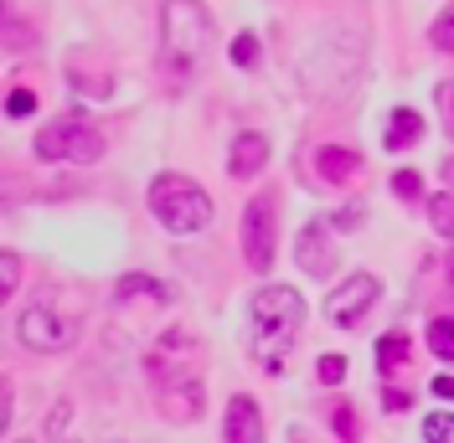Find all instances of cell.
I'll return each instance as SVG.
<instances>
[{
	"instance_id": "cell-1",
	"label": "cell",
	"mask_w": 454,
	"mask_h": 443,
	"mask_svg": "<svg viewBox=\"0 0 454 443\" xmlns=\"http://www.w3.org/2000/svg\"><path fill=\"white\" fill-rule=\"evenodd\" d=\"M300 325H305V299L289 284H269L254 294V356L263 371H284Z\"/></svg>"
},
{
	"instance_id": "cell-2",
	"label": "cell",
	"mask_w": 454,
	"mask_h": 443,
	"mask_svg": "<svg viewBox=\"0 0 454 443\" xmlns=\"http://www.w3.org/2000/svg\"><path fill=\"white\" fill-rule=\"evenodd\" d=\"M160 27H166V62L170 67H192L207 57L212 47V11L201 0H166L160 11Z\"/></svg>"
},
{
	"instance_id": "cell-3",
	"label": "cell",
	"mask_w": 454,
	"mask_h": 443,
	"mask_svg": "<svg viewBox=\"0 0 454 443\" xmlns=\"http://www.w3.org/2000/svg\"><path fill=\"white\" fill-rule=\"evenodd\" d=\"M150 212L166 222L170 232H201L212 222V196L186 175H155L150 181Z\"/></svg>"
},
{
	"instance_id": "cell-4",
	"label": "cell",
	"mask_w": 454,
	"mask_h": 443,
	"mask_svg": "<svg viewBox=\"0 0 454 443\" xmlns=\"http://www.w3.org/2000/svg\"><path fill=\"white\" fill-rule=\"evenodd\" d=\"M274 232H279V206L274 196H254L248 212H243V258L254 274L274 268Z\"/></svg>"
},
{
	"instance_id": "cell-5",
	"label": "cell",
	"mask_w": 454,
	"mask_h": 443,
	"mask_svg": "<svg viewBox=\"0 0 454 443\" xmlns=\"http://www.w3.org/2000/svg\"><path fill=\"white\" fill-rule=\"evenodd\" d=\"M16 340L27 346V351H42V356H57V351H67L73 346V325L47 305H27L16 315Z\"/></svg>"
},
{
	"instance_id": "cell-6",
	"label": "cell",
	"mask_w": 454,
	"mask_h": 443,
	"mask_svg": "<svg viewBox=\"0 0 454 443\" xmlns=\"http://www.w3.org/2000/svg\"><path fill=\"white\" fill-rule=\"evenodd\" d=\"M377 294H382V284H377L372 274L346 278V284H336V289L325 294V320H331V325H340V330H351V325H356V320L377 305Z\"/></svg>"
},
{
	"instance_id": "cell-7",
	"label": "cell",
	"mask_w": 454,
	"mask_h": 443,
	"mask_svg": "<svg viewBox=\"0 0 454 443\" xmlns=\"http://www.w3.org/2000/svg\"><path fill=\"white\" fill-rule=\"evenodd\" d=\"M192 351H197V340H192L186 330H170L166 340L150 351V377L160 382V392L176 387V382H192V371H186L192 361H176V356H192Z\"/></svg>"
},
{
	"instance_id": "cell-8",
	"label": "cell",
	"mask_w": 454,
	"mask_h": 443,
	"mask_svg": "<svg viewBox=\"0 0 454 443\" xmlns=\"http://www.w3.org/2000/svg\"><path fill=\"white\" fill-rule=\"evenodd\" d=\"M294 258H300V268L315 278H331L336 274V243H331V227L325 222H310L305 232H300V248H294Z\"/></svg>"
},
{
	"instance_id": "cell-9",
	"label": "cell",
	"mask_w": 454,
	"mask_h": 443,
	"mask_svg": "<svg viewBox=\"0 0 454 443\" xmlns=\"http://www.w3.org/2000/svg\"><path fill=\"white\" fill-rule=\"evenodd\" d=\"M223 439L227 443H263V413L254 397H232L223 417Z\"/></svg>"
},
{
	"instance_id": "cell-10",
	"label": "cell",
	"mask_w": 454,
	"mask_h": 443,
	"mask_svg": "<svg viewBox=\"0 0 454 443\" xmlns=\"http://www.w3.org/2000/svg\"><path fill=\"white\" fill-rule=\"evenodd\" d=\"M269 160V139L263 135H238L232 139V155H227V170L238 175V181H254L258 170Z\"/></svg>"
},
{
	"instance_id": "cell-11",
	"label": "cell",
	"mask_w": 454,
	"mask_h": 443,
	"mask_svg": "<svg viewBox=\"0 0 454 443\" xmlns=\"http://www.w3.org/2000/svg\"><path fill=\"white\" fill-rule=\"evenodd\" d=\"M98 155H104V139H98V135H93V129L83 124V113H73V119H67V160H78V166H93Z\"/></svg>"
},
{
	"instance_id": "cell-12",
	"label": "cell",
	"mask_w": 454,
	"mask_h": 443,
	"mask_svg": "<svg viewBox=\"0 0 454 443\" xmlns=\"http://www.w3.org/2000/svg\"><path fill=\"white\" fill-rule=\"evenodd\" d=\"M114 299H119V305H129V299H155V305H166V299H170V289L160 284V278L124 274L119 284H114Z\"/></svg>"
},
{
	"instance_id": "cell-13",
	"label": "cell",
	"mask_w": 454,
	"mask_h": 443,
	"mask_svg": "<svg viewBox=\"0 0 454 443\" xmlns=\"http://www.w3.org/2000/svg\"><path fill=\"white\" fill-rule=\"evenodd\" d=\"M160 397H166V417H176V423L201 417V382H176V387H166Z\"/></svg>"
},
{
	"instance_id": "cell-14",
	"label": "cell",
	"mask_w": 454,
	"mask_h": 443,
	"mask_svg": "<svg viewBox=\"0 0 454 443\" xmlns=\"http://www.w3.org/2000/svg\"><path fill=\"white\" fill-rule=\"evenodd\" d=\"M315 170L325 175V181H351L356 175V155L351 150H340V144H325V150H315Z\"/></svg>"
},
{
	"instance_id": "cell-15",
	"label": "cell",
	"mask_w": 454,
	"mask_h": 443,
	"mask_svg": "<svg viewBox=\"0 0 454 443\" xmlns=\"http://www.w3.org/2000/svg\"><path fill=\"white\" fill-rule=\"evenodd\" d=\"M419 135H424V119L413 109H397L393 124H387V135H382V144L387 150H408V144H419Z\"/></svg>"
},
{
	"instance_id": "cell-16",
	"label": "cell",
	"mask_w": 454,
	"mask_h": 443,
	"mask_svg": "<svg viewBox=\"0 0 454 443\" xmlns=\"http://www.w3.org/2000/svg\"><path fill=\"white\" fill-rule=\"evenodd\" d=\"M408 351H413V346H408V335H382V340H377V371H382V377L397 371V366L408 361Z\"/></svg>"
},
{
	"instance_id": "cell-17",
	"label": "cell",
	"mask_w": 454,
	"mask_h": 443,
	"mask_svg": "<svg viewBox=\"0 0 454 443\" xmlns=\"http://www.w3.org/2000/svg\"><path fill=\"white\" fill-rule=\"evenodd\" d=\"M428 222H434V232H439V237H454V196L450 191L428 196Z\"/></svg>"
},
{
	"instance_id": "cell-18",
	"label": "cell",
	"mask_w": 454,
	"mask_h": 443,
	"mask_svg": "<svg viewBox=\"0 0 454 443\" xmlns=\"http://www.w3.org/2000/svg\"><path fill=\"white\" fill-rule=\"evenodd\" d=\"M428 346H434L439 361H454V315H444V320L428 325Z\"/></svg>"
},
{
	"instance_id": "cell-19",
	"label": "cell",
	"mask_w": 454,
	"mask_h": 443,
	"mask_svg": "<svg viewBox=\"0 0 454 443\" xmlns=\"http://www.w3.org/2000/svg\"><path fill=\"white\" fill-rule=\"evenodd\" d=\"M424 439H428V443H454V413L424 417Z\"/></svg>"
},
{
	"instance_id": "cell-20",
	"label": "cell",
	"mask_w": 454,
	"mask_h": 443,
	"mask_svg": "<svg viewBox=\"0 0 454 443\" xmlns=\"http://www.w3.org/2000/svg\"><path fill=\"white\" fill-rule=\"evenodd\" d=\"M331 423H336L340 443H356V439H362V428H356V413H351L346 402H336V408H331Z\"/></svg>"
},
{
	"instance_id": "cell-21",
	"label": "cell",
	"mask_w": 454,
	"mask_h": 443,
	"mask_svg": "<svg viewBox=\"0 0 454 443\" xmlns=\"http://www.w3.org/2000/svg\"><path fill=\"white\" fill-rule=\"evenodd\" d=\"M5 113H11V119L36 113V93H31V88H11V93H5Z\"/></svg>"
},
{
	"instance_id": "cell-22",
	"label": "cell",
	"mask_w": 454,
	"mask_h": 443,
	"mask_svg": "<svg viewBox=\"0 0 454 443\" xmlns=\"http://www.w3.org/2000/svg\"><path fill=\"white\" fill-rule=\"evenodd\" d=\"M428 36H434V47H439V52H454V11H444V16L428 27Z\"/></svg>"
},
{
	"instance_id": "cell-23",
	"label": "cell",
	"mask_w": 454,
	"mask_h": 443,
	"mask_svg": "<svg viewBox=\"0 0 454 443\" xmlns=\"http://www.w3.org/2000/svg\"><path fill=\"white\" fill-rule=\"evenodd\" d=\"M315 377H320L325 387H336V382H346V356H336V351H331V356H320V371H315Z\"/></svg>"
},
{
	"instance_id": "cell-24",
	"label": "cell",
	"mask_w": 454,
	"mask_h": 443,
	"mask_svg": "<svg viewBox=\"0 0 454 443\" xmlns=\"http://www.w3.org/2000/svg\"><path fill=\"white\" fill-rule=\"evenodd\" d=\"M393 191H397V196H408V201H413V196H424V181H419V170H397V175H393Z\"/></svg>"
},
{
	"instance_id": "cell-25",
	"label": "cell",
	"mask_w": 454,
	"mask_h": 443,
	"mask_svg": "<svg viewBox=\"0 0 454 443\" xmlns=\"http://www.w3.org/2000/svg\"><path fill=\"white\" fill-rule=\"evenodd\" d=\"M232 62H238V67H258V42L254 36H238V42H232Z\"/></svg>"
},
{
	"instance_id": "cell-26",
	"label": "cell",
	"mask_w": 454,
	"mask_h": 443,
	"mask_svg": "<svg viewBox=\"0 0 454 443\" xmlns=\"http://www.w3.org/2000/svg\"><path fill=\"white\" fill-rule=\"evenodd\" d=\"M439 119H444V129H450V139H454V78L439 83Z\"/></svg>"
},
{
	"instance_id": "cell-27",
	"label": "cell",
	"mask_w": 454,
	"mask_h": 443,
	"mask_svg": "<svg viewBox=\"0 0 454 443\" xmlns=\"http://www.w3.org/2000/svg\"><path fill=\"white\" fill-rule=\"evenodd\" d=\"M16 284H21V263H16V253H5V258H0V289L11 294Z\"/></svg>"
},
{
	"instance_id": "cell-28",
	"label": "cell",
	"mask_w": 454,
	"mask_h": 443,
	"mask_svg": "<svg viewBox=\"0 0 454 443\" xmlns=\"http://www.w3.org/2000/svg\"><path fill=\"white\" fill-rule=\"evenodd\" d=\"M67 423H73V408H67V402H57L52 423H47V428H52V439H62V433H67Z\"/></svg>"
},
{
	"instance_id": "cell-29",
	"label": "cell",
	"mask_w": 454,
	"mask_h": 443,
	"mask_svg": "<svg viewBox=\"0 0 454 443\" xmlns=\"http://www.w3.org/2000/svg\"><path fill=\"white\" fill-rule=\"evenodd\" d=\"M434 397H444V402H454V377H434Z\"/></svg>"
},
{
	"instance_id": "cell-30",
	"label": "cell",
	"mask_w": 454,
	"mask_h": 443,
	"mask_svg": "<svg viewBox=\"0 0 454 443\" xmlns=\"http://www.w3.org/2000/svg\"><path fill=\"white\" fill-rule=\"evenodd\" d=\"M382 402H387V413H403V408H408V392H387Z\"/></svg>"
},
{
	"instance_id": "cell-31",
	"label": "cell",
	"mask_w": 454,
	"mask_h": 443,
	"mask_svg": "<svg viewBox=\"0 0 454 443\" xmlns=\"http://www.w3.org/2000/svg\"><path fill=\"white\" fill-rule=\"evenodd\" d=\"M11 443H31V439H11Z\"/></svg>"
},
{
	"instance_id": "cell-32",
	"label": "cell",
	"mask_w": 454,
	"mask_h": 443,
	"mask_svg": "<svg viewBox=\"0 0 454 443\" xmlns=\"http://www.w3.org/2000/svg\"><path fill=\"white\" fill-rule=\"evenodd\" d=\"M294 443H300V439H294Z\"/></svg>"
}]
</instances>
